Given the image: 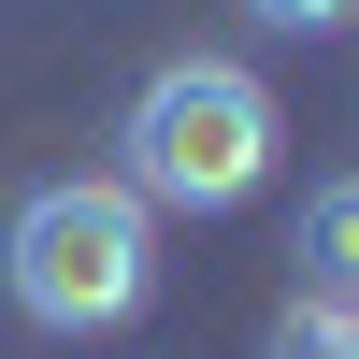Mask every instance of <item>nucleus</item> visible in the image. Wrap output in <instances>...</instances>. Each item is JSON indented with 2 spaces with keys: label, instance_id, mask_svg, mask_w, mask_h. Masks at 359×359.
I'll use <instances>...</instances> for the list:
<instances>
[{
  "label": "nucleus",
  "instance_id": "nucleus-1",
  "mask_svg": "<svg viewBox=\"0 0 359 359\" xmlns=\"http://www.w3.org/2000/svg\"><path fill=\"white\" fill-rule=\"evenodd\" d=\"M273 144H287V101L245 57H216V43L158 57L130 86V115H115V172L144 187V216H230V201H259Z\"/></svg>",
  "mask_w": 359,
  "mask_h": 359
},
{
  "label": "nucleus",
  "instance_id": "nucleus-2",
  "mask_svg": "<svg viewBox=\"0 0 359 359\" xmlns=\"http://www.w3.org/2000/svg\"><path fill=\"white\" fill-rule=\"evenodd\" d=\"M0 287H15L29 331L86 345V331H130L158 302V216H144L130 172H43V187L0 216Z\"/></svg>",
  "mask_w": 359,
  "mask_h": 359
},
{
  "label": "nucleus",
  "instance_id": "nucleus-3",
  "mask_svg": "<svg viewBox=\"0 0 359 359\" xmlns=\"http://www.w3.org/2000/svg\"><path fill=\"white\" fill-rule=\"evenodd\" d=\"M287 259H302V302H359V172H331V187L302 201Z\"/></svg>",
  "mask_w": 359,
  "mask_h": 359
},
{
  "label": "nucleus",
  "instance_id": "nucleus-4",
  "mask_svg": "<svg viewBox=\"0 0 359 359\" xmlns=\"http://www.w3.org/2000/svg\"><path fill=\"white\" fill-rule=\"evenodd\" d=\"M273 359H359V302H287L273 316Z\"/></svg>",
  "mask_w": 359,
  "mask_h": 359
},
{
  "label": "nucleus",
  "instance_id": "nucleus-5",
  "mask_svg": "<svg viewBox=\"0 0 359 359\" xmlns=\"http://www.w3.org/2000/svg\"><path fill=\"white\" fill-rule=\"evenodd\" d=\"M273 43H331V29H359V0H245Z\"/></svg>",
  "mask_w": 359,
  "mask_h": 359
}]
</instances>
